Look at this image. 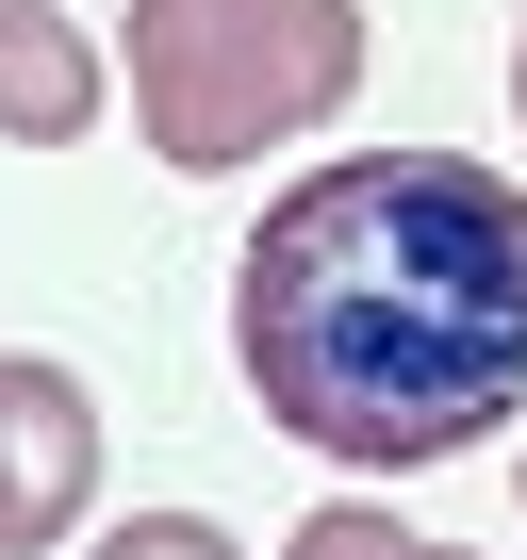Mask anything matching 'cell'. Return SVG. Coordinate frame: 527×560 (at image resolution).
<instances>
[{
  "instance_id": "cell-1",
  "label": "cell",
  "mask_w": 527,
  "mask_h": 560,
  "mask_svg": "<svg viewBox=\"0 0 527 560\" xmlns=\"http://www.w3.org/2000/svg\"><path fill=\"white\" fill-rule=\"evenodd\" d=\"M231 363L314 462L429 478L527 412V182L478 149H347L231 247Z\"/></svg>"
},
{
  "instance_id": "cell-2",
  "label": "cell",
  "mask_w": 527,
  "mask_h": 560,
  "mask_svg": "<svg viewBox=\"0 0 527 560\" xmlns=\"http://www.w3.org/2000/svg\"><path fill=\"white\" fill-rule=\"evenodd\" d=\"M116 83H132L149 165L214 182L247 149H297V132L347 116V83H363V0H132Z\"/></svg>"
},
{
  "instance_id": "cell-3",
  "label": "cell",
  "mask_w": 527,
  "mask_h": 560,
  "mask_svg": "<svg viewBox=\"0 0 527 560\" xmlns=\"http://www.w3.org/2000/svg\"><path fill=\"white\" fill-rule=\"evenodd\" d=\"M83 511H99V396L50 347H0V560L67 544Z\"/></svg>"
},
{
  "instance_id": "cell-4",
  "label": "cell",
  "mask_w": 527,
  "mask_h": 560,
  "mask_svg": "<svg viewBox=\"0 0 527 560\" xmlns=\"http://www.w3.org/2000/svg\"><path fill=\"white\" fill-rule=\"evenodd\" d=\"M116 100V50L83 18H0V149H83Z\"/></svg>"
},
{
  "instance_id": "cell-5",
  "label": "cell",
  "mask_w": 527,
  "mask_h": 560,
  "mask_svg": "<svg viewBox=\"0 0 527 560\" xmlns=\"http://www.w3.org/2000/svg\"><path fill=\"white\" fill-rule=\"evenodd\" d=\"M281 560H445V544H429V527H396L379 494H330V511H297V527H281Z\"/></svg>"
},
{
  "instance_id": "cell-6",
  "label": "cell",
  "mask_w": 527,
  "mask_h": 560,
  "mask_svg": "<svg viewBox=\"0 0 527 560\" xmlns=\"http://www.w3.org/2000/svg\"><path fill=\"white\" fill-rule=\"evenodd\" d=\"M83 560H247V544H231L214 511H116V527H99Z\"/></svg>"
},
{
  "instance_id": "cell-7",
  "label": "cell",
  "mask_w": 527,
  "mask_h": 560,
  "mask_svg": "<svg viewBox=\"0 0 527 560\" xmlns=\"http://www.w3.org/2000/svg\"><path fill=\"white\" fill-rule=\"evenodd\" d=\"M511 116H527V0H511Z\"/></svg>"
},
{
  "instance_id": "cell-8",
  "label": "cell",
  "mask_w": 527,
  "mask_h": 560,
  "mask_svg": "<svg viewBox=\"0 0 527 560\" xmlns=\"http://www.w3.org/2000/svg\"><path fill=\"white\" fill-rule=\"evenodd\" d=\"M0 18H50V0H0Z\"/></svg>"
},
{
  "instance_id": "cell-9",
  "label": "cell",
  "mask_w": 527,
  "mask_h": 560,
  "mask_svg": "<svg viewBox=\"0 0 527 560\" xmlns=\"http://www.w3.org/2000/svg\"><path fill=\"white\" fill-rule=\"evenodd\" d=\"M445 560H478V544H445Z\"/></svg>"
}]
</instances>
